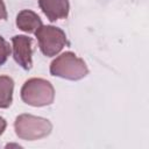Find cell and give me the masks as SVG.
I'll list each match as a JSON object with an SVG mask.
<instances>
[{
	"label": "cell",
	"mask_w": 149,
	"mask_h": 149,
	"mask_svg": "<svg viewBox=\"0 0 149 149\" xmlns=\"http://www.w3.org/2000/svg\"><path fill=\"white\" fill-rule=\"evenodd\" d=\"M21 99L29 106H48L54 102L55 90L51 83L43 78H30L22 85Z\"/></svg>",
	"instance_id": "cell-1"
},
{
	"label": "cell",
	"mask_w": 149,
	"mask_h": 149,
	"mask_svg": "<svg viewBox=\"0 0 149 149\" xmlns=\"http://www.w3.org/2000/svg\"><path fill=\"white\" fill-rule=\"evenodd\" d=\"M50 73L68 80H79L88 73L85 62L71 51H65L50 64Z\"/></svg>",
	"instance_id": "cell-2"
},
{
	"label": "cell",
	"mask_w": 149,
	"mask_h": 149,
	"mask_svg": "<svg viewBox=\"0 0 149 149\" xmlns=\"http://www.w3.org/2000/svg\"><path fill=\"white\" fill-rule=\"evenodd\" d=\"M14 129L21 140L35 141L48 136L52 130V125L48 119L31 114H21L15 119Z\"/></svg>",
	"instance_id": "cell-3"
},
{
	"label": "cell",
	"mask_w": 149,
	"mask_h": 149,
	"mask_svg": "<svg viewBox=\"0 0 149 149\" xmlns=\"http://www.w3.org/2000/svg\"><path fill=\"white\" fill-rule=\"evenodd\" d=\"M38 47L42 54L47 57H54L61 52L66 44L65 33L55 26H42L35 33Z\"/></svg>",
	"instance_id": "cell-4"
},
{
	"label": "cell",
	"mask_w": 149,
	"mask_h": 149,
	"mask_svg": "<svg viewBox=\"0 0 149 149\" xmlns=\"http://www.w3.org/2000/svg\"><path fill=\"white\" fill-rule=\"evenodd\" d=\"M13 57L15 62L24 70H30L33 66L31 38L24 35H15L12 37Z\"/></svg>",
	"instance_id": "cell-5"
},
{
	"label": "cell",
	"mask_w": 149,
	"mask_h": 149,
	"mask_svg": "<svg viewBox=\"0 0 149 149\" xmlns=\"http://www.w3.org/2000/svg\"><path fill=\"white\" fill-rule=\"evenodd\" d=\"M38 6L50 21L66 19L70 10L69 0H38Z\"/></svg>",
	"instance_id": "cell-6"
},
{
	"label": "cell",
	"mask_w": 149,
	"mask_h": 149,
	"mask_svg": "<svg viewBox=\"0 0 149 149\" xmlns=\"http://www.w3.org/2000/svg\"><path fill=\"white\" fill-rule=\"evenodd\" d=\"M16 26L22 31L35 34L38 28L43 26L41 17L33 10L23 9L16 16Z\"/></svg>",
	"instance_id": "cell-7"
},
{
	"label": "cell",
	"mask_w": 149,
	"mask_h": 149,
	"mask_svg": "<svg viewBox=\"0 0 149 149\" xmlns=\"http://www.w3.org/2000/svg\"><path fill=\"white\" fill-rule=\"evenodd\" d=\"M14 81L8 76H0V108H8L13 101Z\"/></svg>",
	"instance_id": "cell-8"
},
{
	"label": "cell",
	"mask_w": 149,
	"mask_h": 149,
	"mask_svg": "<svg viewBox=\"0 0 149 149\" xmlns=\"http://www.w3.org/2000/svg\"><path fill=\"white\" fill-rule=\"evenodd\" d=\"M10 52H12V49H10L9 43L0 35V66L6 63Z\"/></svg>",
	"instance_id": "cell-9"
},
{
	"label": "cell",
	"mask_w": 149,
	"mask_h": 149,
	"mask_svg": "<svg viewBox=\"0 0 149 149\" xmlns=\"http://www.w3.org/2000/svg\"><path fill=\"white\" fill-rule=\"evenodd\" d=\"M6 19H7V9L5 2L0 0V20H6Z\"/></svg>",
	"instance_id": "cell-10"
},
{
	"label": "cell",
	"mask_w": 149,
	"mask_h": 149,
	"mask_svg": "<svg viewBox=\"0 0 149 149\" xmlns=\"http://www.w3.org/2000/svg\"><path fill=\"white\" fill-rule=\"evenodd\" d=\"M6 126H7V122H6V120L2 118V116H0V135L5 132V129H6Z\"/></svg>",
	"instance_id": "cell-11"
}]
</instances>
